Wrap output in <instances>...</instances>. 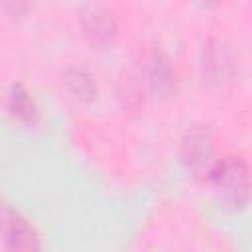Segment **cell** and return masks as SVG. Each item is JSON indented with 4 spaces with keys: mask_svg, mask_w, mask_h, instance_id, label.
<instances>
[{
    "mask_svg": "<svg viewBox=\"0 0 252 252\" xmlns=\"http://www.w3.org/2000/svg\"><path fill=\"white\" fill-rule=\"evenodd\" d=\"M207 181L217 197V201L230 211L242 209L252 195V177L248 163L234 154L217 158Z\"/></svg>",
    "mask_w": 252,
    "mask_h": 252,
    "instance_id": "6da1fadb",
    "label": "cell"
},
{
    "mask_svg": "<svg viewBox=\"0 0 252 252\" xmlns=\"http://www.w3.org/2000/svg\"><path fill=\"white\" fill-rule=\"evenodd\" d=\"M215 159L217 158L211 134L199 126L191 128L181 142V161L187 167V171H191L195 177L207 179Z\"/></svg>",
    "mask_w": 252,
    "mask_h": 252,
    "instance_id": "7a4b0ae2",
    "label": "cell"
},
{
    "mask_svg": "<svg viewBox=\"0 0 252 252\" xmlns=\"http://www.w3.org/2000/svg\"><path fill=\"white\" fill-rule=\"evenodd\" d=\"M2 246L6 250L39 248V234L35 226L18 209L4 207L2 211Z\"/></svg>",
    "mask_w": 252,
    "mask_h": 252,
    "instance_id": "3957f363",
    "label": "cell"
},
{
    "mask_svg": "<svg viewBox=\"0 0 252 252\" xmlns=\"http://www.w3.org/2000/svg\"><path fill=\"white\" fill-rule=\"evenodd\" d=\"M81 28H83V33L94 45L110 43L118 32L114 18L100 6H89L81 12Z\"/></svg>",
    "mask_w": 252,
    "mask_h": 252,
    "instance_id": "277c9868",
    "label": "cell"
},
{
    "mask_svg": "<svg viewBox=\"0 0 252 252\" xmlns=\"http://www.w3.org/2000/svg\"><path fill=\"white\" fill-rule=\"evenodd\" d=\"M234 75V61L220 41L207 43L203 51V77L213 85H224Z\"/></svg>",
    "mask_w": 252,
    "mask_h": 252,
    "instance_id": "5b68a950",
    "label": "cell"
},
{
    "mask_svg": "<svg viewBox=\"0 0 252 252\" xmlns=\"http://www.w3.org/2000/svg\"><path fill=\"white\" fill-rule=\"evenodd\" d=\"M146 83L156 94H167L175 87V71L163 53L154 51L146 59Z\"/></svg>",
    "mask_w": 252,
    "mask_h": 252,
    "instance_id": "8992f818",
    "label": "cell"
},
{
    "mask_svg": "<svg viewBox=\"0 0 252 252\" xmlns=\"http://www.w3.org/2000/svg\"><path fill=\"white\" fill-rule=\"evenodd\" d=\"M8 110L14 116V120H18L24 126H33L37 122L39 116V108L33 100V96L30 94V91L26 87H22L20 83H14L8 91Z\"/></svg>",
    "mask_w": 252,
    "mask_h": 252,
    "instance_id": "52a82bcc",
    "label": "cell"
},
{
    "mask_svg": "<svg viewBox=\"0 0 252 252\" xmlns=\"http://www.w3.org/2000/svg\"><path fill=\"white\" fill-rule=\"evenodd\" d=\"M63 85H65V91L69 93V96L75 98L77 102L89 104L98 94V85H96L94 77L81 67L67 69L63 75Z\"/></svg>",
    "mask_w": 252,
    "mask_h": 252,
    "instance_id": "ba28073f",
    "label": "cell"
},
{
    "mask_svg": "<svg viewBox=\"0 0 252 252\" xmlns=\"http://www.w3.org/2000/svg\"><path fill=\"white\" fill-rule=\"evenodd\" d=\"M2 6H4V12L10 16V18H18V16H24L26 14V0H2Z\"/></svg>",
    "mask_w": 252,
    "mask_h": 252,
    "instance_id": "9c48e42d",
    "label": "cell"
},
{
    "mask_svg": "<svg viewBox=\"0 0 252 252\" xmlns=\"http://www.w3.org/2000/svg\"><path fill=\"white\" fill-rule=\"evenodd\" d=\"M205 4H217V2H220V0H203Z\"/></svg>",
    "mask_w": 252,
    "mask_h": 252,
    "instance_id": "30bf717a",
    "label": "cell"
}]
</instances>
